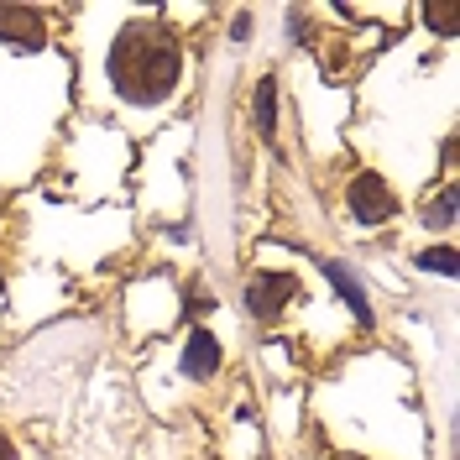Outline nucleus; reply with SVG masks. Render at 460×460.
<instances>
[{
	"mask_svg": "<svg viewBox=\"0 0 460 460\" xmlns=\"http://www.w3.org/2000/svg\"><path fill=\"white\" fill-rule=\"evenodd\" d=\"M252 131L261 142H278V74H257L252 84Z\"/></svg>",
	"mask_w": 460,
	"mask_h": 460,
	"instance_id": "nucleus-8",
	"label": "nucleus"
},
{
	"mask_svg": "<svg viewBox=\"0 0 460 460\" xmlns=\"http://www.w3.org/2000/svg\"><path fill=\"white\" fill-rule=\"evenodd\" d=\"M439 168H445V178H456V168H460V137L456 131H450L445 146H439Z\"/></svg>",
	"mask_w": 460,
	"mask_h": 460,
	"instance_id": "nucleus-13",
	"label": "nucleus"
},
{
	"mask_svg": "<svg viewBox=\"0 0 460 460\" xmlns=\"http://www.w3.org/2000/svg\"><path fill=\"white\" fill-rule=\"evenodd\" d=\"M115 27L94 63V111L115 120H152L178 105L189 84V42L168 11H111Z\"/></svg>",
	"mask_w": 460,
	"mask_h": 460,
	"instance_id": "nucleus-1",
	"label": "nucleus"
},
{
	"mask_svg": "<svg viewBox=\"0 0 460 460\" xmlns=\"http://www.w3.org/2000/svg\"><path fill=\"white\" fill-rule=\"evenodd\" d=\"M319 272H324V283L335 288V298L350 309V319H356L361 330H372L376 314H372V298H367V283L356 278V267H350V261H335V257H319Z\"/></svg>",
	"mask_w": 460,
	"mask_h": 460,
	"instance_id": "nucleus-6",
	"label": "nucleus"
},
{
	"mask_svg": "<svg viewBox=\"0 0 460 460\" xmlns=\"http://www.w3.org/2000/svg\"><path fill=\"white\" fill-rule=\"evenodd\" d=\"M419 16H424V27L439 31V42H450V37L460 31V5H424Z\"/></svg>",
	"mask_w": 460,
	"mask_h": 460,
	"instance_id": "nucleus-10",
	"label": "nucleus"
},
{
	"mask_svg": "<svg viewBox=\"0 0 460 460\" xmlns=\"http://www.w3.org/2000/svg\"><path fill=\"white\" fill-rule=\"evenodd\" d=\"M0 460H31V450L16 439V429H11L5 419H0Z\"/></svg>",
	"mask_w": 460,
	"mask_h": 460,
	"instance_id": "nucleus-11",
	"label": "nucleus"
},
{
	"mask_svg": "<svg viewBox=\"0 0 460 460\" xmlns=\"http://www.w3.org/2000/svg\"><path fill=\"white\" fill-rule=\"evenodd\" d=\"M413 267L419 272H434V278H456V267H460V257H456V241H434V246H419L413 252Z\"/></svg>",
	"mask_w": 460,
	"mask_h": 460,
	"instance_id": "nucleus-9",
	"label": "nucleus"
},
{
	"mask_svg": "<svg viewBox=\"0 0 460 460\" xmlns=\"http://www.w3.org/2000/svg\"><path fill=\"white\" fill-rule=\"evenodd\" d=\"M252 27H257V16H252V11H230V42H235V48H246V42H252Z\"/></svg>",
	"mask_w": 460,
	"mask_h": 460,
	"instance_id": "nucleus-12",
	"label": "nucleus"
},
{
	"mask_svg": "<svg viewBox=\"0 0 460 460\" xmlns=\"http://www.w3.org/2000/svg\"><path fill=\"white\" fill-rule=\"evenodd\" d=\"M335 460H376V456H350V450H341Z\"/></svg>",
	"mask_w": 460,
	"mask_h": 460,
	"instance_id": "nucleus-14",
	"label": "nucleus"
},
{
	"mask_svg": "<svg viewBox=\"0 0 460 460\" xmlns=\"http://www.w3.org/2000/svg\"><path fill=\"white\" fill-rule=\"evenodd\" d=\"M0 48L11 53H48L53 48V16L37 5H0Z\"/></svg>",
	"mask_w": 460,
	"mask_h": 460,
	"instance_id": "nucleus-5",
	"label": "nucleus"
},
{
	"mask_svg": "<svg viewBox=\"0 0 460 460\" xmlns=\"http://www.w3.org/2000/svg\"><path fill=\"white\" fill-rule=\"evenodd\" d=\"M304 272H288V267H252L246 283H241V304L257 324H283V314L293 304H304Z\"/></svg>",
	"mask_w": 460,
	"mask_h": 460,
	"instance_id": "nucleus-3",
	"label": "nucleus"
},
{
	"mask_svg": "<svg viewBox=\"0 0 460 460\" xmlns=\"http://www.w3.org/2000/svg\"><path fill=\"white\" fill-rule=\"evenodd\" d=\"M220 367H226V345H220V335H215L209 324H183V345H178V361H172L178 382L209 387V382L220 376Z\"/></svg>",
	"mask_w": 460,
	"mask_h": 460,
	"instance_id": "nucleus-4",
	"label": "nucleus"
},
{
	"mask_svg": "<svg viewBox=\"0 0 460 460\" xmlns=\"http://www.w3.org/2000/svg\"><path fill=\"white\" fill-rule=\"evenodd\" d=\"M341 209H345V220H350V226L376 230V226H393V220H398L402 199H398L393 178H387L382 168H356L341 183Z\"/></svg>",
	"mask_w": 460,
	"mask_h": 460,
	"instance_id": "nucleus-2",
	"label": "nucleus"
},
{
	"mask_svg": "<svg viewBox=\"0 0 460 460\" xmlns=\"http://www.w3.org/2000/svg\"><path fill=\"white\" fill-rule=\"evenodd\" d=\"M413 220H419V230H456V220H460V183L456 178H445L434 194H424V199L413 204Z\"/></svg>",
	"mask_w": 460,
	"mask_h": 460,
	"instance_id": "nucleus-7",
	"label": "nucleus"
}]
</instances>
